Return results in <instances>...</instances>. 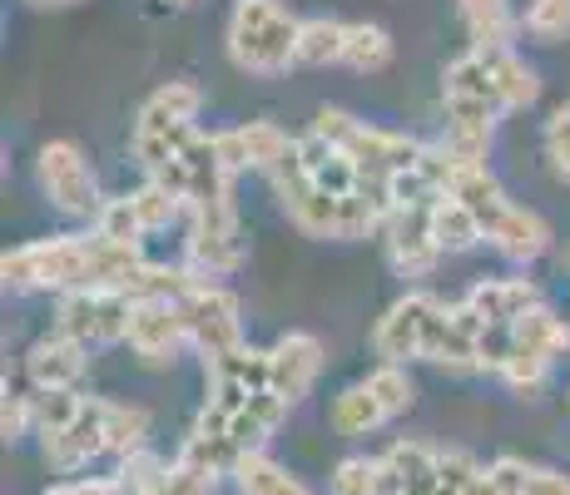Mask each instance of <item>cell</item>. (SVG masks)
<instances>
[{
    "label": "cell",
    "mask_w": 570,
    "mask_h": 495,
    "mask_svg": "<svg viewBox=\"0 0 570 495\" xmlns=\"http://www.w3.org/2000/svg\"><path fill=\"white\" fill-rule=\"evenodd\" d=\"M487 244L507 263H535L541 253H551V224H546L541 214H531V208L511 204L507 214L487 228Z\"/></svg>",
    "instance_id": "ffe728a7"
},
{
    "label": "cell",
    "mask_w": 570,
    "mask_h": 495,
    "mask_svg": "<svg viewBox=\"0 0 570 495\" xmlns=\"http://www.w3.org/2000/svg\"><path fill=\"white\" fill-rule=\"evenodd\" d=\"M40 442V461L55 476H85L95 461H109V396H85V406Z\"/></svg>",
    "instance_id": "52a82bcc"
},
{
    "label": "cell",
    "mask_w": 570,
    "mask_h": 495,
    "mask_svg": "<svg viewBox=\"0 0 570 495\" xmlns=\"http://www.w3.org/2000/svg\"><path fill=\"white\" fill-rule=\"evenodd\" d=\"M65 6H70V0H65Z\"/></svg>",
    "instance_id": "816d5d0a"
},
{
    "label": "cell",
    "mask_w": 570,
    "mask_h": 495,
    "mask_svg": "<svg viewBox=\"0 0 570 495\" xmlns=\"http://www.w3.org/2000/svg\"><path fill=\"white\" fill-rule=\"evenodd\" d=\"M214 145H218V159L228 164V174H244V169L268 174L273 164L288 154L293 139L283 135L278 125H268V119H248V125H238V129H218Z\"/></svg>",
    "instance_id": "e0dca14e"
},
{
    "label": "cell",
    "mask_w": 570,
    "mask_h": 495,
    "mask_svg": "<svg viewBox=\"0 0 570 495\" xmlns=\"http://www.w3.org/2000/svg\"><path fill=\"white\" fill-rule=\"evenodd\" d=\"M442 145L456 154V159L466 164H487V149H491V129H481V125H446V135H442Z\"/></svg>",
    "instance_id": "f6af8a7d"
},
{
    "label": "cell",
    "mask_w": 570,
    "mask_h": 495,
    "mask_svg": "<svg viewBox=\"0 0 570 495\" xmlns=\"http://www.w3.org/2000/svg\"><path fill=\"white\" fill-rule=\"evenodd\" d=\"M501 495H570V476L561 466H541L525 456H497L491 461Z\"/></svg>",
    "instance_id": "cb8c5ba5"
},
{
    "label": "cell",
    "mask_w": 570,
    "mask_h": 495,
    "mask_svg": "<svg viewBox=\"0 0 570 495\" xmlns=\"http://www.w3.org/2000/svg\"><path fill=\"white\" fill-rule=\"evenodd\" d=\"M36 174H40L46 198L60 208L65 218H85V224L100 218L105 198H100V184H95L90 159L80 154V145H70V139H50L36 159Z\"/></svg>",
    "instance_id": "ba28073f"
},
{
    "label": "cell",
    "mask_w": 570,
    "mask_h": 495,
    "mask_svg": "<svg viewBox=\"0 0 570 495\" xmlns=\"http://www.w3.org/2000/svg\"><path fill=\"white\" fill-rule=\"evenodd\" d=\"M189 214H194V224H189V238H184L189 268L204 273V278H228L244 263V224H238L234 198L228 204L189 208Z\"/></svg>",
    "instance_id": "9c48e42d"
},
{
    "label": "cell",
    "mask_w": 570,
    "mask_h": 495,
    "mask_svg": "<svg viewBox=\"0 0 570 495\" xmlns=\"http://www.w3.org/2000/svg\"><path fill=\"white\" fill-rule=\"evenodd\" d=\"M313 135L343 145L357 159V169L377 174V179H392V174H402V169H416V159H422V145H416V139L387 135V129H372V125H363V119L343 115V109H327V105L317 109Z\"/></svg>",
    "instance_id": "5b68a950"
},
{
    "label": "cell",
    "mask_w": 570,
    "mask_h": 495,
    "mask_svg": "<svg viewBox=\"0 0 570 495\" xmlns=\"http://www.w3.org/2000/svg\"><path fill=\"white\" fill-rule=\"evenodd\" d=\"M90 268V234H60L40 244H20L0 258L10 293H75Z\"/></svg>",
    "instance_id": "3957f363"
},
{
    "label": "cell",
    "mask_w": 570,
    "mask_h": 495,
    "mask_svg": "<svg viewBox=\"0 0 570 495\" xmlns=\"http://www.w3.org/2000/svg\"><path fill=\"white\" fill-rule=\"evenodd\" d=\"M129 204H135V214H139V224H145V234H159V228H169V224H179V214L189 204L184 198H174L164 184L155 179H145L135 194H129Z\"/></svg>",
    "instance_id": "f35d334b"
},
{
    "label": "cell",
    "mask_w": 570,
    "mask_h": 495,
    "mask_svg": "<svg viewBox=\"0 0 570 495\" xmlns=\"http://www.w3.org/2000/svg\"><path fill=\"white\" fill-rule=\"evenodd\" d=\"M46 495H119L115 476H60Z\"/></svg>",
    "instance_id": "bcb514c9"
},
{
    "label": "cell",
    "mask_w": 570,
    "mask_h": 495,
    "mask_svg": "<svg viewBox=\"0 0 570 495\" xmlns=\"http://www.w3.org/2000/svg\"><path fill=\"white\" fill-rule=\"evenodd\" d=\"M551 367H556L551 357H541V352H531V347L517 343L497 382H501V387H507L511 396H521V402H535V396L546 392V382H551Z\"/></svg>",
    "instance_id": "e575fe53"
},
{
    "label": "cell",
    "mask_w": 570,
    "mask_h": 495,
    "mask_svg": "<svg viewBox=\"0 0 570 495\" xmlns=\"http://www.w3.org/2000/svg\"><path fill=\"white\" fill-rule=\"evenodd\" d=\"M343 65L347 70H363V75H377L392 65V36L382 26H347V46H343Z\"/></svg>",
    "instance_id": "8d00e7d4"
},
{
    "label": "cell",
    "mask_w": 570,
    "mask_h": 495,
    "mask_svg": "<svg viewBox=\"0 0 570 495\" xmlns=\"http://www.w3.org/2000/svg\"><path fill=\"white\" fill-rule=\"evenodd\" d=\"M462 204L471 208V214L481 218V228H491L501 214L511 208V198H507V189L497 184V174L487 169V164H476V169H462V179H456V189H452Z\"/></svg>",
    "instance_id": "f546056e"
},
{
    "label": "cell",
    "mask_w": 570,
    "mask_h": 495,
    "mask_svg": "<svg viewBox=\"0 0 570 495\" xmlns=\"http://www.w3.org/2000/svg\"><path fill=\"white\" fill-rule=\"evenodd\" d=\"M129 352L149 367H164L174 362L184 347H189V323H184V303H164V297H149V303H135V317H129Z\"/></svg>",
    "instance_id": "5bb4252c"
},
{
    "label": "cell",
    "mask_w": 570,
    "mask_h": 495,
    "mask_svg": "<svg viewBox=\"0 0 570 495\" xmlns=\"http://www.w3.org/2000/svg\"><path fill=\"white\" fill-rule=\"evenodd\" d=\"M85 372H90V347L65 337V333H55V327L46 337H36L26 352L30 392H75L85 382Z\"/></svg>",
    "instance_id": "2e32d148"
},
{
    "label": "cell",
    "mask_w": 570,
    "mask_h": 495,
    "mask_svg": "<svg viewBox=\"0 0 570 495\" xmlns=\"http://www.w3.org/2000/svg\"><path fill=\"white\" fill-rule=\"evenodd\" d=\"M432 238L442 253H471L487 238V228H481V218L471 214L456 194H442L432 204Z\"/></svg>",
    "instance_id": "4316f807"
},
{
    "label": "cell",
    "mask_w": 570,
    "mask_h": 495,
    "mask_svg": "<svg viewBox=\"0 0 570 495\" xmlns=\"http://www.w3.org/2000/svg\"><path fill=\"white\" fill-rule=\"evenodd\" d=\"M30 6H65V0H30Z\"/></svg>",
    "instance_id": "c3c4849f"
},
{
    "label": "cell",
    "mask_w": 570,
    "mask_h": 495,
    "mask_svg": "<svg viewBox=\"0 0 570 495\" xmlns=\"http://www.w3.org/2000/svg\"><path fill=\"white\" fill-rule=\"evenodd\" d=\"M293 406L283 396H273L268 387L254 392L234 416H228V436H234L238 451H268V442L278 436V426L288 422Z\"/></svg>",
    "instance_id": "603a6c76"
},
{
    "label": "cell",
    "mask_w": 570,
    "mask_h": 495,
    "mask_svg": "<svg viewBox=\"0 0 570 495\" xmlns=\"http://www.w3.org/2000/svg\"><path fill=\"white\" fill-rule=\"evenodd\" d=\"M228 481H234L238 495H317L298 471L273 461L268 451H244V456L234 461V471H228Z\"/></svg>",
    "instance_id": "7402d4cb"
},
{
    "label": "cell",
    "mask_w": 570,
    "mask_h": 495,
    "mask_svg": "<svg viewBox=\"0 0 570 495\" xmlns=\"http://www.w3.org/2000/svg\"><path fill=\"white\" fill-rule=\"evenodd\" d=\"M442 99H491V105H501L497 80H491V70H487V55H481V50H466L462 60L446 65ZM501 109H507V105H501Z\"/></svg>",
    "instance_id": "4dcf8cb0"
},
{
    "label": "cell",
    "mask_w": 570,
    "mask_h": 495,
    "mask_svg": "<svg viewBox=\"0 0 570 495\" xmlns=\"http://www.w3.org/2000/svg\"><path fill=\"white\" fill-rule=\"evenodd\" d=\"M204 382L208 387H244V392H263L268 387V352L263 347H238L224 357L204 362Z\"/></svg>",
    "instance_id": "83f0119b"
},
{
    "label": "cell",
    "mask_w": 570,
    "mask_h": 495,
    "mask_svg": "<svg viewBox=\"0 0 570 495\" xmlns=\"http://www.w3.org/2000/svg\"><path fill=\"white\" fill-rule=\"evenodd\" d=\"M517 343L556 362V357H566V352H570V323H566V317H556L551 307L541 303V307H531V313L517 323Z\"/></svg>",
    "instance_id": "d6a6232c"
},
{
    "label": "cell",
    "mask_w": 570,
    "mask_h": 495,
    "mask_svg": "<svg viewBox=\"0 0 570 495\" xmlns=\"http://www.w3.org/2000/svg\"><path fill=\"white\" fill-rule=\"evenodd\" d=\"M199 90L184 80H169L164 90H155L145 99V109H139L135 119V159L145 174H155L159 164L179 159L184 149H189V139L199 135L194 129V119H199Z\"/></svg>",
    "instance_id": "277c9868"
},
{
    "label": "cell",
    "mask_w": 570,
    "mask_h": 495,
    "mask_svg": "<svg viewBox=\"0 0 570 495\" xmlns=\"http://www.w3.org/2000/svg\"><path fill=\"white\" fill-rule=\"evenodd\" d=\"M436 303H442V297H432V293H402L397 303L377 317V327H372V352H377V362H402V367L422 362L426 323H432Z\"/></svg>",
    "instance_id": "7c38bea8"
},
{
    "label": "cell",
    "mask_w": 570,
    "mask_h": 495,
    "mask_svg": "<svg viewBox=\"0 0 570 495\" xmlns=\"http://www.w3.org/2000/svg\"><path fill=\"white\" fill-rule=\"evenodd\" d=\"M466 495H501L497 486V476H491V461H481V471L466 481Z\"/></svg>",
    "instance_id": "7dc6e473"
},
{
    "label": "cell",
    "mask_w": 570,
    "mask_h": 495,
    "mask_svg": "<svg viewBox=\"0 0 570 495\" xmlns=\"http://www.w3.org/2000/svg\"><path fill=\"white\" fill-rule=\"evenodd\" d=\"M327 495H387L382 481V451L377 456H343L327 471Z\"/></svg>",
    "instance_id": "d590c367"
},
{
    "label": "cell",
    "mask_w": 570,
    "mask_h": 495,
    "mask_svg": "<svg viewBox=\"0 0 570 495\" xmlns=\"http://www.w3.org/2000/svg\"><path fill=\"white\" fill-rule=\"evenodd\" d=\"M546 159H551L556 179L570 184V99L556 105L551 119H546Z\"/></svg>",
    "instance_id": "ee69618b"
},
{
    "label": "cell",
    "mask_w": 570,
    "mask_h": 495,
    "mask_svg": "<svg viewBox=\"0 0 570 495\" xmlns=\"http://www.w3.org/2000/svg\"><path fill=\"white\" fill-rule=\"evenodd\" d=\"M218 481H228V476L199 466V461H184L179 451H174L169 466H164V476L155 481V491L149 495H218Z\"/></svg>",
    "instance_id": "74e56055"
},
{
    "label": "cell",
    "mask_w": 570,
    "mask_h": 495,
    "mask_svg": "<svg viewBox=\"0 0 570 495\" xmlns=\"http://www.w3.org/2000/svg\"><path fill=\"white\" fill-rule=\"evenodd\" d=\"M129 317H135V297L115 288H75V293H60L55 333L75 337L85 347H109L129 337Z\"/></svg>",
    "instance_id": "8992f818"
},
{
    "label": "cell",
    "mask_w": 570,
    "mask_h": 495,
    "mask_svg": "<svg viewBox=\"0 0 570 495\" xmlns=\"http://www.w3.org/2000/svg\"><path fill=\"white\" fill-rule=\"evenodd\" d=\"M298 30L303 20H293L278 0H238L228 20V55L248 75H278L298 65Z\"/></svg>",
    "instance_id": "7a4b0ae2"
},
{
    "label": "cell",
    "mask_w": 570,
    "mask_h": 495,
    "mask_svg": "<svg viewBox=\"0 0 570 495\" xmlns=\"http://www.w3.org/2000/svg\"><path fill=\"white\" fill-rule=\"evenodd\" d=\"M184 323H189V347L199 352L204 362L224 357V352H238L248 343L238 297L228 288H218V283H208V278L184 297Z\"/></svg>",
    "instance_id": "30bf717a"
},
{
    "label": "cell",
    "mask_w": 570,
    "mask_h": 495,
    "mask_svg": "<svg viewBox=\"0 0 570 495\" xmlns=\"http://www.w3.org/2000/svg\"><path fill=\"white\" fill-rule=\"evenodd\" d=\"M525 30H531V40H541V46H561L570 36V0H531Z\"/></svg>",
    "instance_id": "60d3db41"
},
{
    "label": "cell",
    "mask_w": 570,
    "mask_h": 495,
    "mask_svg": "<svg viewBox=\"0 0 570 495\" xmlns=\"http://www.w3.org/2000/svg\"><path fill=\"white\" fill-rule=\"evenodd\" d=\"M481 471V461L462 446H442V471H436V486L426 495H466V481Z\"/></svg>",
    "instance_id": "7bdbcfd3"
},
{
    "label": "cell",
    "mask_w": 570,
    "mask_h": 495,
    "mask_svg": "<svg viewBox=\"0 0 570 495\" xmlns=\"http://www.w3.org/2000/svg\"><path fill=\"white\" fill-rule=\"evenodd\" d=\"M343 46H347V26L343 20H303L298 30V65L308 70H323V65H343Z\"/></svg>",
    "instance_id": "1f68e13d"
},
{
    "label": "cell",
    "mask_w": 570,
    "mask_h": 495,
    "mask_svg": "<svg viewBox=\"0 0 570 495\" xmlns=\"http://www.w3.org/2000/svg\"><path fill=\"white\" fill-rule=\"evenodd\" d=\"M561 263H566V268H570V244H566V253H561Z\"/></svg>",
    "instance_id": "681fc988"
},
{
    "label": "cell",
    "mask_w": 570,
    "mask_h": 495,
    "mask_svg": "<svg viewBox=\"0 0 570 495\" xmlns=\"http://www.w3.org/2000/svg\"><path fill=\"white\" fill-rule=\"evenodd\" d=\"M149 432H155V416H149L145 406L109 402V461H125V456H135V451H145Z\"/></svg>",
    "instance_id": "836d02e7"
},
{
    "label": "cell",
    "mask_w": 570,
    "mask_h": 495,
    "mask_svg": "<svg viewBox=\"0 0 570 495\" xmlns=\"http://www.w3.org/2000/svg\"><path fill=\"white\" fill-rule=\"evenodd\" d=\"M204 283V273H194L189 263L184 268H169V263H139L135 273L125 278V297H135V303H149V297H164V303H184L194 288Z\"/></svg>",
    "instance_id": "484cf974"
},
{
    "label": "cell",
    "mask_w": 570,
    "mask_h": 495,
    "mask_svg": "<svg viewBox=\"0 0 570 495\" xmlns=\"http://www.w3.org/2000/svg\"><path fill=\"white\" fill-rule=\"evenodd\" d=\"M298 159H303V169H308V179L327 194H353L357 179H363V169H357L353 154H347L343 145H333V139L313 135V129L298 139Z\"/></svg>",
    "instance_id": "44dd1931"
},
{
    "label": "cell",
    "mask_w": 570,
    "mask_h": 495,
    "mask_svg": "<svg viewBox=\"0 0 570 495\" xmlns=\"http://www.w3.org/2000/svg\"><path fill=\"white\" fill-rule=\"evenodd\" d=\"M317 377H323V343L313 333H283L268 347V392L288 406L308 402Z\"/></svg>",
    "instance_id": "9a60e30c"
},
{
    "label": "cell",
    "mask_w": 570,
    "mask_h": 495,
    "mask_svg": "<svg viewBox=\"0 0 570 495\" xmlns=\"http://www.w3.org/2000/svg\"><path fill=\"white\" fill-rule=\"evenodd\" d=\"M481 333L487 323L476 317V307L466 303H436L432 323H426V343H422V362L452 372V377H466V372H481Z\"/></svg>",
    "instance_id": "8fae6325"
},
{
    "label": "cell",
    "mask_w": 570,
    "mask_h": 495,
    "mask_svg": "<svg viewBox=\"0 0 570 495\" xmlns=\"http://www.w3.org/2000/svg\"><path fill=\"white\" fill-rule=\"evenodd\" d=\"M179 6H189V0H179Z\"/></svg>",
    "instance_id": "f907efd6"
},
{
    "label": "cell",
    "mask_w": 570,
    "mask_h": 495,
    "mask_svg": "<svg viewBox=\"0 0 570 495\" xmlns=\"http://www.w3.org/2000/svg\"><path fill=\"white\" fill-rule=\"evenodd\" d=\"M466 303L487 327H517L531 307H541V288L531 278H481L466 293Z\"/></svg>",
    "instance_id": "d6986e66"
},
{
    "label": "cell",
    "mask_w": 570,
    "mask_h": 495,
    "mask_svg": "<svg viewBox=\"0 0 570 495\" xmlns=\"http://www.w3.org/2000/svg\"><path fill=\"white\" fill-rule=\"evenodd\" d=\"M456 10H462V30L471 50H511L517 16H511L507 0H456Z\"/></svg>",
    "instance_id": "d4e9b609"
},
{
    "label": "cell",
    "mask_w": 570,
    "mask_h": 495,
    "mask_svg": "<svg viewBox=\"0 0 570 495\" xmlns=\"http://www.w3.org/2000/svg\"><path fill=\"white\" fill-rule=\"evenodd\" d=\"M95 234L115 238V244H145V224H139V214H135V204H129V194H125V198H105L100 218H95Z\"/></svg>",
    "instance_id": "b9f144b4"
},
{
    "label": "cell",
    "mask_w": 570,
    "mask_h": 495,
    "mask_svg": "<svg viewBox=\"0 0 570 495\" xmlns=\"http://www.w3.org/2000/svg\"><path fill=\"white\" fill-rule=\"evenodd\" d=\"M412 402H416L412 372L402 367V362H377L367 377L347 382V387L333 396L327 426H333L337 436H347V442H357V436H372V432H382V426H392L397 416H407Z\"/></svg>",
    "instance_id": "6da1fadb"
},
{
    "label": "cell",
    "mask_w": 570,
    "mask_h": 495,
    "mask_svg": "<svg viewBox=\"0 0 570 495\" xmlns=\"http://www.w3.org/2000/svg\"><path fill=\"white\" fill-rule=\"evenodd\" d=\"M115 491H119V486H115Z\"/></svg>",
    "instance_id": "f5cc1de1"
},
{
    "label": "cell",
    "mask_w": 570,
    "mask_h": 495,
    "mask_svg": "<svg viewBox=\"0 0 570 495\" xmlns=\"http://www.w3.org/2000/svg\"><path fill=\"white\" fill-rule=\"evenodd\" d=\"M432 204L392 208L387 224H382L387 263L402 273V278H426V273L436 268V258H442V248H436V238H432Z\"/></svg>",
    "instance_id": "4fadbf2b"
},
{
    "label": "cell",
    "mask_w": 570,
    "mask_h": 495,
    "mask_svg": "<svg viewBox=\"0 0 570 495\" xmlns=\"http://www.w3.org/2000/svg\"><path fill=\"white\" fill-rule=\"evenodd\" d=\"M487 55V70L491 80H497V95L507 109H525L535 105V95H541V80H535V70L521 60L517 50H481Z\"/></svg>",
    "instance_id": "f1b7e54d"
},
{
    "label": "cell",
    "mask_w": 570,
    "mask_h": 495,
    "mask_svg": "<svg viewBox=\"0 0 570 495\" xmlns=\"http://www.w3.org/2000/svg\"><path fill=\"white\" fill-rule=\"evenodd\" d=\"M436 471H442V446L416 442V436H402L382 451V481H387V495H426L436 486Z\"/></svg>",
    "instance_id": "ac0fdd59"
},
{
    "label": "cell",
    "mask_w": 570,
    "mask_h": 495,
    "mask_svg": "<svg viewBox=\"0 0 570 495\" xmlns=\"http://www.w3.org/2000/svg\"><path fill=\"white\" fill-rule=\"evenodd\" d=\"M0 436H6V446L36 436V392L30 387H10L6 382V402H0Z\"/></svg>",
    "instance_id": "ab89813d"
}]
</instances>
